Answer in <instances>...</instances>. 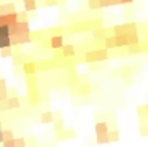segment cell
Masks as SVG:
<instances>
[{
	"mask_svg": "<svg viewBox=\"0 0 148 147\" xmlns=\"http://www.w3.org/2000/svg\"><path fill=\"white\" fill-rule=\"evenodd\" d=\"M107 134H108V141H110V142H118V141H119V131L116 130V128H115V130H112V131H108Z\"/></svg>",
	"mask_w": 148,
	"mask_h": 147,
	"instance_id": "cell-16",
	"label": "cell"
},
{
	"mask_svg": "<svg viewBox=\"0 0 148 147\" xmlns=\"http://www.w3.org/2000/svg\"><path fill=\"white\" fill-rule=\"evenodd\" d=\"M113 37H115L116 48H126L127 46V37H126V35H113Z\"/></svg>",
	"mask_w": 148,
	"mask_h": 147,
	"instance_id": "cell-14",
	"label": "cell"
},
{
	"mask_svg": "<svg viewBox=\"0 0 148 147\" xmlns=\"http://www.w3.org/2000/svg\"><path fill=\"white\" fill-rule=\"evenodd\" d=\"M92 37L96 38V40H103V37H105V29H102V27L94 29V31H92Z\"/></svg>",
	"mask_w": 148,
	"mask_h": 147,
	"instance_id": "cell-17",
	"label": "cell"
},
{
	"mask_svg": "<svg viewBox=\"0 0 148 147\" xmlns=\"http://www.w3.org/2000/svg\"><path fill=\"white\" fill-rule=\"evenodd\" d=\"M119 5V0H110V6H118Z\"/></svg>",
	"mask_w": 148,
	"mask_h": 147,
	"instance_id": "cell-33",
	"label": "cell"
},
{
	"mask_svg": "<svg viewBox=\"0 0 148 147\" xmlns=\"http://www.w3.org/2000/svg\"><path fill=\"white\" fill-rule=\"evenodd\" d=\"M7 107H8V110H11V109H19L21 107V99L18 98V96H10V98H7Z\"/></svg>",
	"mask_w": 148,
	"mask_h": 147,
	"instance_id": "cell-8",
	"label": "cell"
},
{
	"mask_svg": "<svg viewBox=\"0 0 148 147\" xmlns=\"http://www.w3.org/2000/svg\"><path fill=\"white\" fill-rule=\"evenodd\" d=\"M37 69H38V64L34 62V61H26L23 62V72L26 75H35Z\"/></svg>",
	"mask_w": 148,
	"mask_h": 147,
	"instance_id": "cell-5",
	"label": "cell"
},
{
	"mask_svg": "<svg viewBox=\"0 0 148 147\" xmlns=\"http://www.w3.org/2000/svg\"><path fill=\"white\" fill-rule=\"evenodd\" d=\"M40 121H42L43 125L53 123V121H54V112H51V110H48V112H43V114L40 115Z\"/></svg>",
	"mask_w": 148,
	"mask_h": 147,
	"instance_id": "cell-11",
	"label": "cell"
},
{
	"mask_svg": "<svg viewBox=\"0 0 148 147\" xmlns=\"http://www.w3.org/2000/svg\"><path fill=\"white\" fill-rule=\"evenodd\" d=\"M10 46H11V40H10V37L0 38V50H3V48H10Z\"/></svg>",
	"mask_w": 148,
	"mask_h": 147,
	"instance_id": "cell-23",
	"label": "cell"
},
{
	"mask_svg": "<svg viewBox=\"0 0 148 147\" xmlns=\"http://www.w3.org/2000/svg\"><path fill=\"white\" fill-rule=\"evenodd\" d=\"M103 46H105V50H115V48H116V45H115V37H113V35L103 37Z\"/></svg>",
	"mask_w": 148,
	"mask_h": 147,
	"instance_id": "cell-15",
	"label": "cell"
},
{
	"mask_svg": "<svg viewBox=\"0 0 148 147\" xmlns=\"http://www.w3.org/2000/svg\"><path fill=\"white\" fill-rule=\"evenodd\" d=\"M88 6H89V10H99V0H88Z\"/></svg>",
	"mask_w": 148,
	"mask_h": 147,
	"instance_id": "cell-25",
	"label": "cell"
},
{
	"mask_svg": "<svg viewBox=\"0 0 148 147\" xmlns=\"http://www.w3.org/2000/svg\"><path fill=\"white\" fill-rule=\"evenodd\" d=\"M37 8H38V6H37V2H35V0L24 2V11H35Z\"/></svg>",
	"mask_w": 148,
	"mask_h": 147,
	"instance_id": "cell-18",
	"label": "cell"
},
{
	"mask_svg": "<svg viewBox=\"0 0 148 147\" xmlns=\"http://www.w3.org/2000/svg\"><path fill=\"white\" fill-rule=\"evenodd\" d=\"M10 37V27L8 26H0V38Z\"/></svg>",
	"mask_w": 148,
	"mask_h": 147,
	"instance_id": "cell-24",
	"label": "cell"
},
{
	"mask_svg": "<svg viewBox=\"0 0 148 147\" xmlns=\"http://www.w3.org/2000/svg\"><path fill=\"white\" fill-rule=\"evenodd\" d=\"M3 130V125H2V121H0V131Z\"/></svg>",
	"mask_w": 148,
	"mask_h": 147,
	"instance_id": "cell-36",
	"label": "cell"
},
{
	"mask_svg": "<svg viewBox=\"0 0 148 147\" xmlns=\"http://www.w3.org/2000/svg\"><path fill=\"white\" fill-rule=\"evenodd\" d=\"M147 110H148L147 105H140V107H138V115H140L142 118H145L147 117Z\"/></svg>",
	"mask_w": 148,
	"mask_h": 147,
	"instance_id": "cell-28",
	"label": "cell"
},
{
	"mask_svg": "<svg viewBox=\"0 0 148 147\" xmlns=\"http://www.w3.org/2000/svg\"><path fill=\"white\" fill-rule=\"evenodd\" d=\"M26 146L35 147V139H34V137H27V139H26Z\"/></svg>",
	"mask_w": 148,
	"mask_h": 147,
	"instance_id": "cell-30",
	"label": "cell"
},
{
	"mask_svg": "<svg viewBox=\"0 0 148 147\" xmlns=\"http://www.w3.org/2000/svg\"><path fill=\"white\" fill-rule=\"evenodd\" d=\"M3 142V133H2V131H0V144Z\"/></svg>",
	"mask_w": 148,
	"mask_h": 147,
	"instance_id": "cell-35",
	"label": "cell"
},
{
	"mask_svg": "<svg viewBox=\"0 0 148 147\" xmlns=\"http://www.w3.org/2000/svg\"><path fill=\"white\" fill-rule=\"evenodd\" d=\"M54 130H56V134L62 133V131L65 130L64 128V120H54Z\"/></svg>",
	"mask_w": 148,
	"mask_h": 147,
	"instance_id": "cell-22",
	"label": "cell"
},
{
	"mask_svg": "<svg viewBox=\"0 0 148 147\" xmlns=\"http://www.w3.org/2000/svg\"><path fill=\"white\" fill-rule=\"evenodd\" d=\"M24 2H30V0H24Z\"/></svg>",
	"mask_w": 148,
	"mask_h": 147,
	"instance_id": "cell-38",
	"label": "cell"
},
{
	"mask_svg": "<svg viewBox=\"0 0 148 147\" xmlns=\"http://www.w3.org/2000/svg\"><path fill=\"white\" fill-rule=\"evenodd\" d=\"M61 50H62V51H61V53H62V58H73L75 54H77V48H75L72 43L62 45Z\"/></svg>",
	"mask_w": 148,
	"mask_h": 147,
	"instance_id": "cell-7",
	"label": "cell"
},
{
	"mask_svg": "<svg viewBox=\"0 0 148 147\" xmlns=\"http://www.w3.org/2000/svg\"><path fill=\"white\" fill-rule=\"evenodd\" d=\"M113 35H127L129 32H138L137 22H126V24H118L112 29Z\"/></svg>",
	"mask_w": 148,
	"mask_h": 147,
	"instance_id": "cell-2",
	"label": "cell"
},
{
	"mask_svg": "<svg viewBox=\"0 0 148 147\" xmlns=\"http://www.w3.org/2000/svg\"><path fill=\"white\" fill-rule=\"evenodd\" d=\"M118 74L121 77H132V69H131V67H119Z\"/></svg>",
	"mask_w": 148,
	"mask_h": 147,
	"instance_id": "cell-20",
	"label": "cell"
},
{
	"mask_svg": "<svg viewBox=\"0 0 148 147\" xmlns=\"http://www.w3.org/2000/svg\"><path fill=\"white\" fill-rule=\"evenodd\" d=\"M7 93H10V96H16V88H10V89H7ZM8 96V98H10Z\"/></svg>",
	"mask_w": 148,
	"mask_h": 147,
	"instance_id": "cell-32",
	"label": "cell"
},
{
	"mask_svg": "<svg viewBox=\"0 0 148 147\" xmlns=\"http://www.w3.org/2000/svg\"><path fill=\"white\" fill-rule=\"evenodd\" d=\"M134 0H119V5H132Z\"/></svg>",
	"mask_w": 148,
	"mask_h": 147,
	"instance_id": "cell-31",
	"label": "cell"
},
{
	"mask_svg": "<svg viewBox=\"0 0 148 147\" xmlns=\"http://www.w3.org/2000/svg\"><path fill=\"white\" fill-rule=\"evenodd\" d=\"M91 93H92V88H91L89 83H78V91H77L78 96H88Z\"/></svg>",
	"mask_w": 148,
	"mask_h": 147,
	"instance_id": "cell-9",
	"label": "cell"
},
{
	"mask_svg": "<svg viewBox=\"0 0 148 147\" xmlns=\"http://www.w3.org/2000/svg\"><path fill=\"white\" fill-rule=\"evenodd\" d=\"M126 37H127V46H129V45H138L142 42L138 32H129Z\"/></svg>",
	"mask_w": 148,
	"mask_h": 147,
	"instance_id": "cell-13",
	"label": "cell"
},
{
	"mask_svg": "<svg viewBox=\"0 0 148 147\" xmlns=\"http://www.w3.org/2000/svg\"><path fill=\"white\" fill-rule=\"evenodd\" d=\"M108 59V50L105 48H97V50H91L84 54V61L88 64H94V62H102V61Z\"/></svg>",
	"mask_w": 148,
	"mask_h": 147,
	"instance_id": "cell-1",
	"label": "cell"
},
{
	"mask_svg": "<svg viewBox=\"0 0 148 147\" xmlns=\"http://www.w3.org/2000/svg\"><path fill=\"white\" fill-rule=\"evenodd\" d=\"M2 147H14V137H11V139H3Z\"/></svg>",
	"mask_w": 148,
	"mask_h": 147,
	"instance_id": "cell-27",
	"label": "cell"
},
{
	"mask_svg": "<svg viewBox=\"0 0 148 147\" xmlns=\"http://www.w3.org/2000/svg\"><path fill=\"white\" fill-rule=\"evenodd\" d=\"M13 46L10 48H3V50H0V56L2 58H13Z\"/></svg>",
	"mask_w": 148,
	"mask_h": 147,
	"instance_id": "cell-21",
	"label": "cell"
},
{
	"mask_svg": "<svg viewBox=\"0 0 148 147\" xmlns=\"http://www.w3.org/2000/svg\"><path fill=\"white\" fill-rule=\"evenodd\" d=\"M96 134H107L108 133V123L107 121H96V126H94Z\"/></svg>",
	"mask_w": 148,
	"mask_h": 147,
	"instance_id": "cell-10",
	"label": "cell"
},
{
	"mask_svg": "<svg viewBox=\"0 0 148 147\" xmlns=\"http://www.w3.org/2000/svg\"><path fill=\"white\" fill-rule=\"evenodd\" d=\"M18 13V11H16ZM16 13H7V15H0V26H8L10 27L11 24L18 21V15Z\"/></svg>",
	"mask_w": 148,
	"mask_h": 147,
	"instance_id": "cell-4",
	"label": "cell"
},
{
	"mask_svg": "<svg viewBox=\"0 0 148 147\" xmlns=\"http://www.w3.org/2000/svg\"><path fill=\"white\" fill-rule=\"evenodd\" d=\"M46 5L51 6V5H56V0H46Z\"/></svg>",
	"mask_w": 148,
	"mask_h": 147,
	"instance_id": "cell-34",
	"label": "cell"
},
{
	"mask_svg": "<svg viewBox=\"0 0 148 147\" xmlns=\"http://www.w3.org/2000/svg\"><path fill=\"white\" fill-rule=\"evenodd\" d=\"M58 2H61V3H64V2H65V0H58Z\"/></svg>",
	"mask_w": 148,
	"mask_h": 147,
	"instance_id": "cell-37",
	"label": "cell"
},
{
	"mask_svg": "<svg viewBox=\"0 0 148 147\" xmlns=\"http://www.w3.org/2000/svg\"><path fill=\"white\" fill-rule=\"evenodd\" d=\"M7 13H16L14 3H0V15H7Z\"/></svg>",
	"mask_w": 148,
	"mask_h": 147,
	"instance_id": "cell-12",
	"label": "cell"
},
{
	"mask_svg": "<svg viewBox=\"0 0 148 147\" xmlns=\"http://www.w3.org/2000/svg\"><path fill=\"white\" fill-rule=\"evenodd\" d=\"M30 34L29 21H16L14 24L10 26V35H24Z\"/></svg>",
	"mask_w": 148,
	"mask_h": 147,
	"instance_id": "cell-3",
	"label": "cell"
},
{
	"mask_svg": "<svg viewBox=\"0 0 148 147\" xmlns=\"http://www.w3.org/2000/svg\"><path fill=\"white\" fill-rule=\"evenodd\" d=\"M2 133H3V139H11V137H14V133L11 128H8V130H2Z\"/></svg>",
	"mask_w": 148,
	"mask_h": 147,
	"instance_id": "cell-26",
	"label": "cell"
},
{
	"mask_svg": "<svg viewBox=\"0 0 148 147\" xmlns=\"http://www.w3.org/2000/svg\"><path fill=\"white\" fill-rule=\"evenodd\" d=\"M48 42H49V48H53V50H61L62 45H64V37L61 34H58V35H53Z\"/></svg>",
	"mask_w": 148,
	"mask_h": 147,
	"instance_id": "cell-6",
	"label": "cell"
},
{
	"mask_svg": "<svg viewBox=\"0 0 148 147\" xmlns=\"http://www.w3.org/2000/svg\"><path fill=\"white\" fill-rule=\"evenodd\" d=\"M18 15V21H27V11H21L16 13Z\"/></svg>",
	"mask_w": 148,
	"mask_h": 147,
	"instance_id": "cell-29",
	"label": "cell"
},
{
	"mask_svg": "<svg viewBox=\"0 0 148 147\" xmlns=\"http://www.w3.org/2000/svg\"><path fill=\"white\" fill-rule=\"evenodd\" d=\"M96 142L97 144H108L110 141H108V134H96Z\"/></svg>",
	"mask_w": 148,
	"mask_h": 147,
	"instance_id": "cell-19",
	"label": "cell"
}]
</instances>
